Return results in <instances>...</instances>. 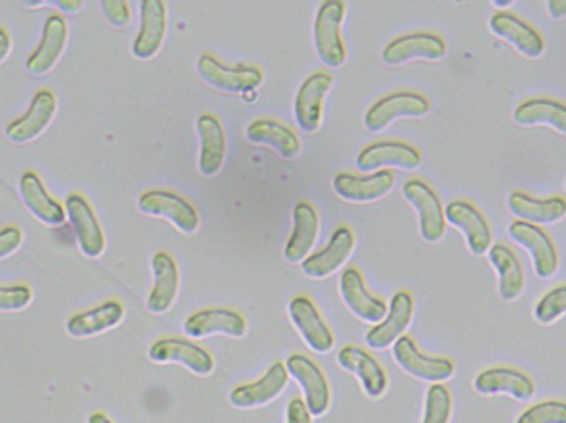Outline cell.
I'll use <instances>...</instances> for the list:
<instances>
[{
  "instance_id": "cell-24",
  "label": "cell",
  "mask_w": 566,
  "mask_h": 423,
  "mask_svg": "<svg viewBox=\"0 0 566 423\" xmlns=\"http://www.w3.org/2000/svg\"><path fill=\"white\" fill-rule=\"evenodd\" d=\"M444 215L446 222L464 235L472 255H488L492 246V230L484 213L471 202L452 201L444 209Z\"/></svg>"
},
{
  "instance_id": "cell-38",
  "label": "cell",
  "mask_w": 566,
  "mask_h": 423,
  "mask_svg": "<svg viewBox=\"0 0 566 423\" xmlns=\"http://www.w3.org/2000/svg\"><path fill=\"white\" fill-rule=\"evenodd\" d=\"M566 315V285L557 286L545 293L534 309V318L538 325L551 326Z\"/></svg>"
},
{
  "instance_id": "cell-28",
  "label": "cell",
  "mask_w": 566,
  "mask_h": 423,
  "mask_svg": "<svg viewBox=\"0 0 566 423\" xmlns=\"http://www.w3.org/2000/svg\"><path fill=\"white\" fill-rule=\"evenodd\" d=\"M199 136V172L205 178H214L221 172L228 152L224 126L218 116L202 113L196 121Z\"/></svg>"
},
{
  "instance_id": "cell-48",
  "label": "cell",
  "mask_w": 566,
  "mask_h": 423,
  "mask_svg": "<svg viewBox=\"0 0 566 423\" xmlns=\"http://www.w3.org/2000/svg\"><path fill=\"white\" fill-rule=\"evenodd\" d=\"M492 6H494L495 9L499 10V12H507V9L514 7L515 2L514 0H511V2H492Z\"/></svg>"
},
{
  "instance_id": "cell-20",
  "label": "cell",
  "mask_w": 566,
  "mask_h": 423,
  "mask_svg": "<svg viewBox=\"0 0 566 423\" xmlns=\"http://www.w3.org/2000/svg\"><path fill=\"white\" fill-rule=\"evenodd\" d=\"M69 23L59 13L46 17L43 23L42 39L36 49L30 53L25 70L33 76L49 75L65 53L69 43Z\"/></svg>"
},
{
  "instance_id": "cell-27",
  "label": "cell",
  "mask_w": 566,
  "mask_h": 423,
  "mask_svg": "<svg viewBox=\"0 0 566 423\" xmlns=\"http://www.w3.org/2000/svg\"><path fill=\"white\" fill-rule=\"evenodd\" d=\"M474 391L484 398L509 395L517 402L534 399L535 384L525 372L514 368H491L474 379Z\"/></svg>"
},
{
  "instance_id": "cell-13",
  "label": "cell",
  "mask_w": 566,
  "mask_h": 423,
  "mask_svg": "<svg viewBox=\"0 0 566 423\" xmlns=\"http://www.w3.org/2000/svg\"><path fill=\"white\" fill-rule=\"evenodd\" d=\"M289 372L283 362H274L258 381L238 385L229 394V402L238 411H255L277 401L289 384Z\"/></svg>"
},
{
  "instance_id": "cell-5",
  "label": "cell",
  "mask_w": 566,
  "mask_h": 423,
  "mask_svg": "<svg viewBox=\"0 0 566 423\" xmlns=\"http://www.w3.org/2000/svg\"><path fill=\"white\" fill-rule=\"evenodd\" d=\"M148 358L155 364H181L198 378H208L216 369L211 352L191 339H158L149 346Z\"/></svg>"
},
{
  "instance_id": "cell-16",
  "label": "cell",
  "mask_w": 566,
  "mask_h": 423,
  "mask_svg": "<svg viewBox=\"0 0 566 423\" xmlns=\"http://www.w3.org/2000/svg\"><path fill=\"white\" fill-rule=\"evenodd\" d=\"M65 212L75 232L80 252L86 258H99L106 250L105 232L90 202L82 194H70L65 201Z\"/></svg>"
},
{
  "instance_id": "cell-37",
  "label": "cell",
  "mask_w": 566,
  "mask_h": 423,
  "mask_svg": "<svg viewBox=\"0 0 566 423\" xmlns=\"http://www.w3.org/2000/svg\"><path fill=\"white\" fill-rule=\"evenodd\" d=\"M452 395L444 384L429 385L421 423H451Z\"/></svg>"
},
{
  "instance_id": "cell-41",
  "label": "cell",
  "mask_w": 566,
  "mask_h": 423,
  "mask_svg": "<svg viewBox=\"0 0 566 423\" xmlns=\"http://www.w3.org/2000/svg\"><path fill=\"white\" fill-rule=\"evenodd\" d=\"M99 7H102L103 15L113 27L125 29L132 22V7L125 0H103Z\"/></svg>"
},
{
  "instance_id": "cell-44",
  "label": "cell",
  "mask_w": 566,
  "mask_h": 423,
  "mask_svg": "<svg viewBox=\"0 0 566 423\" xmlns=\"http://www.w3.org/2000/svg\"><path fill=\"white\" fill-rule=\"evenodd\" d=\"M23 7H29V9H39V7H52V9L60 10L62 13H70V15H75L80 10L85 7V3L82 0H60V2H46V3H23Z\"/></svg>"
},
{
  "instance_id": "cell-4",
  "label": "cell",
  "mask_w": 566,
  "mask_h": 423,
  "mask_svg": "<svg viewBox=\"0 0 566 423\" xmlns=\"http://www.w3.org/2000/svg\"><path fill=\"white\" fill-rule=\"evenodd\" d=\"M196 68L201 80H205L209 86L232 95H248L261 88L264 83V75L255 66L226 65L211 53L199 56Z\"/></svg>"
},
{
  "instance_id": "cell-10",
  "label": "cell",
  "mask_w": 566,
  "mask_h": 423,
  "mask_svg": "<svg viewBox=\"0 0 566 423\" xmlns=\"http://www.w3.org/2000/svg\"><path fill=\"white\" fill-rule=\"evenodd\" d=\"M138 209L145 215L166 219L179 232L192 235L199 229V213L188 199L165 189L143 192L138 199Z\"/></svg>"
},
{
  "instance_id": "cell-26",
  "label": "cell",
  "mask_w": 566,
  "mask_h": 423,
  "mask_svg": "<svg viewBox=\"0 0 566 423\" xmlns=\"http://www.w3.org/2000/svg\"><path fill=\"white\" fill-rule=\"evenodd\" d=\"M489 29L497 39L517 50L525 59L537 60L545 53V40L531 23L512 12H497L492 15Z\"/></svg>"
},
{
  "instance_id": "cell-22",
  "label": "cell",
  "mask_w": 566,
  "mask_h": 423,
  "mask_svg": "<svg viewBox=\"0 0 566 423\" xmlns=\"http://www.w3.org/2000/svg\"><path fill=\"white\" fill-rule=\"evenodd\" d=\"M333 86V76L315 72L300 85L293 102V116L303 133H316L322 126L323 105Z\"/></svg>"
},
{
  "instance_id": "cell-40",
  "label": "cell",
  "mask_w": 566,
  "mask_h": 423,
  "mask_svg": "<svg viewBox=\"0 0 566 423\" xmlns=\"http://www.w3.org/2000/svg\"><path fill=\"white\" fill-rule=\"evenodd\" d=\"M33 303V292L27 285H0V313H22Z\"/></svg>"
},
{
  "instance_id": "cell-8",
  "label": "cell",
  "mask_w": 566,
  "mask_h": 423,
  "mask_svg": "<svg viewBox=\"0 0 566 423\" xmlns=\"http://www.w3.org/2000/svg\"><path fill=\"white\" fill-rule=\"evenodd\" d=\"M59 102L52 89L43 88L33 95L29 109L6 128V138L13 145H30L52 126Z\"/></svg>"
},
{
  "instance_id": "cell-29",
  "label": "cell",
  "mask_w": 566,
  "mask_h": 423,
  "mask_svg": "<svg viewBox=\"0 0 566 423\" xmlns=\"http://www.w3.org/2000/svg\"><path fill=\"white\" fill-rule=\"evenodd\" d=\"M151 269L155 283L146 302V308L153 315H166L175 306L179 295L181 276H179L178 263L169 253L158 252L153 255Z\"/></svg>"
},
{
  "instance_id": "cell-1",
  "label": "cell",
  "mask_w": 566,
  "mask_h": 423,
  "mask_svg": "<svg viewBox=\"0 0 566 423\" xmlns=\"http://www.w3.org/2000/svg\"><path fill=\"white\" fill-rule=\"evenodd\" d=\"M345 15L346 7L342 0H326L316 10L313 45L319 62L328 68H339L346 62V46L342 36Z\"/></svg>"
},
{
  "instance_id": "cell-33",
  "label": "cell",
  "mask_w": 566,
  "mask_h": 423,
  "mask_svg": "<svg viewBox=\"0 0 566 423\" xmlns=\"http://www.w3.org/2000/svg\"><path fill=\"white\" fill-rule=\"evenodd\" d=\"M507 208L518 222L537 226L554 225L566 216V201L560 195L538 199L515 191L509 195Z\"/></svg>"
},
{
  "instance_id": "cell-6",
  "label": "cell",
  "mask_w": 566,
  "mask_h": 423,
  "mask_svg": "<svg viewBox=\"0 0 566 423\" xmlns=\"http://www.w3.org/2000/svg\"><path fill=\"white\" fill-rule=\"evenodd\" d=\"M406 202L418 213L419 233L426 243L441 242L446 233L444 208L431 186L421 179H411L402 186Z\"/></svg>"
},
{
  "instance_id": "cell-34",
  "label": "cell",
  "mask_w": 566,
  "mask_h": 423,
  "mask_svg": "<svg viewBox=\"0 0 566 423\" xmlns=\"http://www.w3.org/2000/svg\"><path fill=\"white\" fill-rule=\"evenodd\" d=\"M489 262L497 273L499 296L502 302H517L525 288V273L521 260L504 243H495L489 250Z\"/></svg>"
},
{
  "instance_id": "cell-39",
  "label": "cell",
  "mask_w": 566,
  "mask_h": 423,
  "mask_svg": "<svg viewBox=\"0 0 566 423\" xmlns=\"http://www.w3.org/2000/svg\"><path fill=\"white\" fill-rule=\"evenodd\" d=\"M515 423H566V402H538L522 412Z\"/></svg>"
},
{
  "instance_id": "cell-47",
  "label": "cell",
  "mask_w": 566,
  "mask_h": 423,
  "mask_svg": "<svg viewBox=\"0 0 566 423\" xmlns=\"http://www.w3.org/2000/svg\"><path fill=\"white\" fill-rule=\"evenodd\" d=\"M86 423H115L105 412H93L88 419H86Z\"/></svg>"
},
{
  "instance_id": "cell-11",
  "label": "cell",
  "mask_w": 566,
  "mask_h": 423,
  "mask_svg": "<svg viewBox=\"0 0 566 423\" xmlns=\"http://www.w3.org/2000/svg\"><path fill=\"white\" fill-rule=\"evenodd\" d=\"M448 53L444 39L438 33L412 32L396 36L382 49L381 62L388 66L406 65L415 60L439 62Z\"/></svg>"
},
{
  "instance_id": "cell-23",
  "label": "cell",
  "mask_w": 566,
  "mask_h": 423,
  "mask_svg": "<svg viewBox=\"0 0 566 423\" xmlns=\"http://www.w3.org/2000/svg\"><path fill=\"white\" fill-rule=\"evenodd\" d=\"M355 250V235L349 226H338L329 236L328 243L318 252L310 253L302 262L303 275L312 279H325L335 275L352 256Z\"/></svg>"
},
{
  "instance_id": "cell-32",
  "label": "cell",
  "mask_w": 566,
  "mask_h": 423,
  "mask_svg": "<svg viewBox=\"0 0 566 423\" xmlns=\"http://www.w3.org/2000/svg\"><path fill=\"white\" fill-rule=\"evenodd\" d=\"M319 232V216L310 202H298L293 209V229L286 240L283 256L292 265H298L312 252Z\"/></svg>"
},
{
  "instance_id": "cell-9",
  "label": "cell",
  "mask_w": 566,
  "mask_h": 423,
  "mask_svg": "<svg viewBox=\"0 0 566 423\" xmlns=\"http://www.w3.org/2000/svg\"><path fill=\"white\" fill-rule=\"evenodd\" d=\"M289 318L306 348L315 355H328L335 348V336L308 296H295L289 303Z\"/></svg>"
},
{
  "instance_id": "cell-15",
  "label": "cell",
  "mask_w": 566,
  "mask_h": 423,
  "mask_svg": "<svg viewBox=\"0 0 566 423\" xmlns=\"http://www.w3.org/2000/svg\"><path fill=\"white\" fill-rule=\"evenodd\" d=\"M507 232L517 245L531 253L532 265L538 278H552L557 273L558 263H560L557 246L542 226L515 220Z\"/></svg>"
},
{
  "instance_id": "cell-19",
  "label": "cell",
  "mask_w": 566,
  "mask_h": 423,
  "mask_svg": "<svg viewBox=\"0 0 566 423\" xmlns=\"http://www.w3.org/2000/svg\"><path fill=\"white\" fill-rule=\"evenodd\" d=\"M339 296L349 313L366 325H378L388 315V303L368 292L356 268H346L339 276Z\"/></svg>"
},
{
  "instance_id": "cell-31",
  "label": "cell",
  "mask_w": 566,
  "mask_h": 423,
  "mask_svg": "<svg viewBox=\"0 0 566 423\" xmlns=\"http://www.w3.org/2000/svg\"><path fill=\"white\" fill-rule=\"evenodd\" d=\"M19 194L27 211L43 225L60 226L65 223V208L49 194L42 179L35 172H23L19 181Z\"/></svg>"
},
{
  "instance_id": "cell-35",
  "label": "cell",
  "mask_w": 566,
  "mask_h": 423,
  "mask_svg": "<svg viewBox=\"0 0 566 423\" xmlns=\"http://www.w3.org/2000/svg\"><path fill=\"white\" fill-rule=\"evenodd\" d=\"M245 138L252 145L271 146L275 152H279L283 159H289V161L295 159L302 151L298 136L289 126L275 121V119H255L249 125Z\"/></svg>"
},
{
  "instance_id": "cell-43",
  "label": "cell",
  "mask_w": 566,
  "mask_h": 423,
  "mask_svg": "<svg viewBox=\"0 0 566 423\" xmlns=\"http://www.w3.org/2000/svg\"><path fill=\"white\" fill-rule=\"evenodd\" d=\"M313 417L302 398H293L286 405V423H312Z\"/></svg>"
},
{
  "instance_id": "cell-25",
  "label": "cell",
  "mask_w": 566,
  "mask_h": 423,
  "mask_svg": "<svg viewBox=\"0 0 566 423\" xmlns=\"http://www.w3.org/2000/svg\"><path fill=\"white\" fill-rule=\"evenodd\" d=\"M168 30V10L161 0H143L139 3V30L133 42L132 53L136 60L155 59L161 50Z\"/></svg>"
},
{
  "instance_id": "cell-17",
  "label": "cell",
  "mask_w": 566,
  "mask_h": 423,
  "mask_svg": "<svg viewBox=\"0 0 566 423\" xmlns=\"http://www.w3.org/2000/svg\"><path fill=\"white\" fill-rule=\"evenodd\" d=\"M396 178L389 169L358 176L339 172L333 179V191L342 201L352 204H373L391 194Z\"/></svg>"
},
{
  "instance_id": "cell-7",
  "label": "cell",
  "mask_w": 566,
  "mask_h": 423,
  "mask_svg": "<svg viewBox=\"0 0 566 423\" xmlns=\"http://www.w3.org/2000/svg\"><path fill=\"white\" fill-rule=\"evenodd\" d=\"M429 109H431V105L421 93H391L369 106L365 115V128L369 133H381L398 119L424 118Z\"/></svg>"
},
{
  "instance_id": "cell-45",
  "label": "cell",
  "mask_w": 566,
  "mask_h": 423,
  "mask_svg": "<svg viewBox=\"0 0 566 423\" xmlns=\"http://www.w3.org/2000/svg\"><path fill=\"white\" fill-rule=\"evenodd\" d=\"M548 15L554 20H562L566 17V0H548Z\"/></svg>"
},
{
  "instance_id": "cell-30",
  "label": "cell",
  "mask_w": 566,
  "mask_h": 423,
  "mask_svg": "<svg viewBox=\"0 0 566 423\" xmlns=\"http://www.w3.org/2000/svg\"><path fill=\"white\" fill-rule=\"evenodd\" d=\"M125 319V306L116 299L102 303L88 311L73 315L66 321V335L73 339H92L118 328Z\"/></svg>"
},
{
  "instance_id": "cell-21",
  "label": "cell",
  "mask_w": 566,
  "mask_h": 423,
  "mask_svg": "<svg viewBox=\"0 0 566 423\" xmlns=\"http://www.w3.org/2000/svg\"><path fill=\"white\" fill-rule=\"evenodd\" d=\"M189 339H205L211 336L242 339L248 335V321L241 313L229 308H208L192 313L185 321Z\"/></svg>"
},
{
  "instance_id": "cell-3",
  "label": "cell",
  "mask_w": 566,
  "mask_h": 423,
  "mask_svg": "<svg viewBox=\"0 0 566 423\" xmlns=\"http://www.w3.org/2000/svg\"><path fill=\"white\" fill-rule=\"evenodd\" d=\"M289 378L302 389L303 402L313 419H322L332 408V388L318 364L305 355H292L285 361Z\"/></svg>"
},
{
  "instance_id": "cell-14",
  "label": "cell",
  "mask_w": 566,
  "mask_h": 423,
  "mask_svg": "<svg viewBox=\"0 0 566 423\" xmlns=\"http://www.w3.org/2000/svg\"><path fill=\"white\" fill-rule=\"evenodd\" d=\"M415 316V299L409 292H398L392 295L388 305V315L381 322L373 326L365 336V345L373 351H386L405 336Z\"/></svg>"
},
{
  "instance_id": "cell-18",
  "label": "cell",
  "mask_w": 566,
  "mask_h": 423,
  "mask_svg": "<svg viewBox=\"0 0 566 423\" xmlns=\"http://www.w3.org/2000/svg\"><path fill=\"white\" fill-rule=\"evenodd\" d=\"M422 158L418 149L408 142L379 141L366 146L356 158V169L359 172L385 171V168L416 171L421 168Z\"/></svg>"
},
{
  "instance_id": "cell-42",
  "label": "cell",
  "mask_w": 566,
  "mask_h": 423,
  "mask_svg": "<svg viewBox=\"0 0 566 423\" xmlns=\"http://www.w3.org/2000/svg\"><path fill=\"white\" fill-rule=\"evenodd\" d=\"M23 243V233L19 226L9 225L0 230V262L19 252Z\"/></svg>"
},
{
  "instance_id": "cell-12",
  "label": "cell",
  "mask_w": 566,
  "mask_h": 423,
  "mask_svg": "<svg viewBox=\"0 0 566 423\" xmlns=\"http://www.w3.org/2000/svg\"><path fill=\"white\" fill-rule=\"evenodd\" d=\"M336 362L343 371L358 379L363 394L371 401H379L388 392L389 379L385 368L358 346H345L339 349Z\"/></svg>"
},
{
  "instance_id": "cell-36",
  "label": "cell",
  "mask_w": 566,
  "mask_h": 423,
  "mask_svg": "<svg viewBox=\"0 0 566 423\" xmlns=\"http://www.w3.org/2000/svg\"><path fill=\"white\" fill-rule=\"evenodd\" d=\"M514 121L518 126H548L566 136V105L551 98H532L515 108Z\"/></svg>"
},
{
  "instance_id": "cell-46",
  "label": "cell",
  "mask_w": 566,
  "mask_h": 423,
  "mask_svg": "<svg viewBox=\"0 0 566 423\" xmlns=\"http://www.w3.org/2000/svg\"><path fill=\"white\" fill-rule=\"evenodd\" d=\"M10 50H12V39L3 27H0V65L9 59Z\"/></svg>"
},
{
  "instance_id": "cell-2",
  "label": "cell",
  "mask_w": 566,
  "mask_h": 423,
  "mask_svg": "<svg viewBox=\"0 0 566 423\" xmlns=\"http://www.w3.org/2000/svg\"><path fill=\"white\" fill-rule=\"evenodd\" d=\"M392 359L399 369L426 384H444L455 376V364L442 356H428L411 336H402L392 346Z\"/></svg>"
}]
</instances>
